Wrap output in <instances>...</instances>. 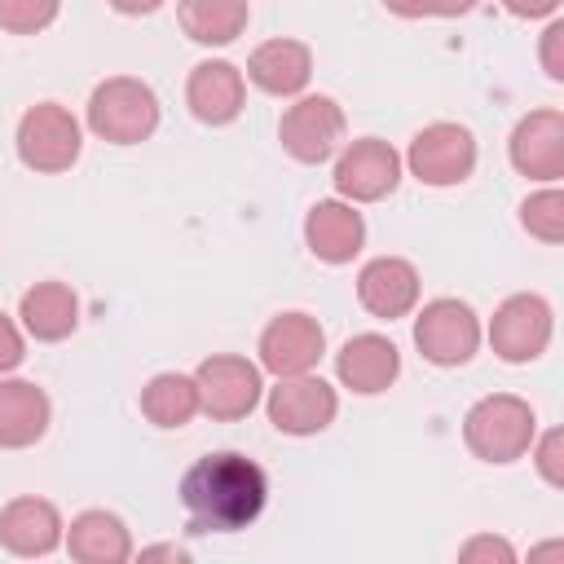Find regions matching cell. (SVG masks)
<instances>
[{
	"mask_svg": "<svg viewBox=\"0 0 564 564\" xmlns=\"http://www.w3.org/2000/svg\"><path fill=\"white\" fill-rule=\"evenodd\" d=\"M181 502L194 533H238L260 520L269 502V476L256 458L238 449L203 454L181 476Z\"/></svg>",
	"mask_w": 564,
	"mask_h": 564,
	"instance_id": "6da1fadb",
	"label": "cell"
},
{
	"mask_svg": "<svg viewBox=\"0 0 564 564\" xmlns=\"http://www.w3.org/2000/svg\"><path fill=\"white\" fill-rule=\"evenodd\" d=\"M538 436V414L516 392H489L463 414V441L480 463H516Z\"/></svg>",
	"mask_w": 564,
	"mask_h": 564,
	"instance_id": "7a4b0ae2",
	"label": "cell"
},
{
	"mask_svg": "<svg viewBox=\"0 0 564 564\" xmlns=\"http://www.w3.org/2000/svg\"><path fill=\"white\" fill-rule=\"evenodd\" d=\"M84 119H88V132L110 145H141L159 128V97L137 75H110L93 88Z\"/></svg>",
	"mask_w": 564,
	"mask_h": 564,
	"instance_id": "3957f363",
	"label": "cell"
},
{
	"mask_svg": "<svg viewBox=\"0 0 564 564\" xmlns=\"http://www.w3.org/2000/svg\"><path fill=\"white\" fill-rule=\"evenodd\" d=\"M13 145H18V159L22 167L40 172V176H57V172H70L79 150H84V128L79 119L57 106V101H35L22 119H18V132H13Z\"/></svg>",
	"mask_w": 564,
	"mask_h": 564,
	"instance_id": "277c9868",
	"label": "cell"
},
{
	"mask_svg": "<svg viewBox=\"0 0 564 564\" xmlns=\"http://www.w3.org/2000/svg\"><path fill=\"white\" fill-rule=\"evenodd\" d=\"M480 339H485V330L467 300L441 295V300H427L414 317V348L423 352V361H432L441 370L467 366L476 357Z\"/></svg>",
	"mask_w": 564,
	"mask_h": 564,
	"instance_id": "5b68a950",
	"label": "cell"
},
{
	"mask_svg": "<svg viewBox=\"0 0 564 564\" xmlns=\"http://www.w3.org/2000/svg\"><path fill=\"white\" fill-rule=\"evenodd\" d=\"M485 335H489V348H494L507 366L538 361V357L551 348L555 308H551V300H542L538 291H516V295H507V300L494 308Z\"/></svg>",
	"mask_w": 564,
	"mask_h": 564,
	"instance_id": "8992f818",
	"label": "cell"
},
{
	"mask_svg": "<svg viewBox=\"0 0 564 564\" xmlns=\"http://www.w3.org/2000/svg\"><path fill=\"white\" fill-rule=\"evenodd\" d=\"M414 181L432 185V189H449V185H463L471 172H476V137L463 128V123H449V119H436L427 128L414 132L405 159Z\"/></svg>",
	"mask_w": 564,
	"mask_h": 564,
	"instance_id": "52a82bcc",
	"label": "cell"
},
{
	"mask_svg": "<svg viewBox=\"0 0 564 564\" xmlns=\"http://www.w3.org/2000/svg\"><path fill=\"white\" fill-rule=\"evenodd\" d=\"M194 383H198V410L220 419V423H234V419H247L260 397H264V379H260V366L238 357V352H212L198 361L194 370Z\"/></svg>",
	"mask_w": 564,
	"mask_h": 564,
	"instance_id": "ba28073f",
	"label": "cell"
},
{
	"mask_svg": "<svg viewBox=\"0 0 564 564\" xmlns=\"http://www.w3.org/2000/svg\"><path fill=\"white\" fill-rule=\"evenodd\" d=\"M344 110L326 93L295 97L278 119V141L295 163H326L344 145Z\"/></svg>",
	"mask_w": 564,
	"mask_h": 564,
	"instance_id": "9c48e42d",
	"label": "cell"
},
{
	"mask_svg": "<svg viewBox=\"0 0 564 564\" xmlns=\"http://www.w3.org/2000/svg\"><path fill=\"white\" fill-rule=\"evenodd\" d=\"M264 410H269V423H273L278 432H286V436H317V432H326V427L335 423V414H339V392H335L322 375H313V370H304V375H282V379L269 388Z\"/></svg>",
	"mask_w": 564,
	"mask_h": 564,
	"instance_id": "30bf717a",
	"label": "cell"
},
{
	"mask_svg": "<svg viewBox=\"0 0 564 564\" xmlns=\"http://www.w3.org/2000/svg\"><path fill=\"white\" fill-rule=\"evenodd\" d=\"M401 167H405L401 154L383 137H357L339 150L330 181H335L339 198H348V203H379L397 189Z\"/></svg>",
	"mask_w": 564,
	"mask_h": 564,
	"instance_id": "8fae6325",
	"label": "cell"
},
{
	"mask_svg": "<svg viewBox=\"0 0 564 564\" xmlns=\"http://www.w3.org/2000/svg\"><path fill=\"white\" fill-rule=\"evenodd\" d=\"M507 159L520 176L542 181V185H560V176H564V115L555 106L529 110L511 128Z\"/></svg>",
	"mask_w": 564,
	"mask_h": 564,
	"instance_id": "7c38bea8",
	"label": "cell"
},
{
	"mask_svg": "<svg viewBox=\"0 0 564 564\" xmlns=\"http://www.w3.org/2000/svg\"><path fill=\"white\" fill-rule=\"evenodd\" d=\"M260 370L269 375H304L322 361L326 352V330L313 313H278L264 330H260Z\"/></svg>",
	"mask_w": 564,
	"mask_h": 564,
	"instance_id": "4fadbf2b",
	"label": "cell"
},
{
	"mask_svg": "<svg viewBox=\"0 0 564 564\" xmlns=\"http://www.w3.org/2000/svg\"><path fill=\"white\" fill-rule=\"evenodd\" d=\"M62 538H66V520L48 498L22 494L0 507V546L9 555L40 560V555H53L62 546Z\"/></svg>",
	"mask_w": 564,
	"mask_h": 564,
	"instance_id": "5bb4252c",
	"label": "cell"
},
{
	"mask_svg": "<svg viewBox=\"0 0 564 564\" xmlns=\"http://www.w3.org/2000/svg\"><path fill=\"white\" fill-rule=\"evenodd\" d=\"M242 101H247V75L225 62V57H207L189 70L185 79V106L198 123L207 128H225L242 115Z\"/></svg>",
	"mask_w": 564,
	"mask_h": 564,
	"instance_id": "9a60e30c",
	"label": "cell"
},
{
	"mask_svg": "<svg viewBox=\"0 0 564 564\" xmlns=\"http://www.w3.org/2000/svg\"><path fill=\"white\" fill-rule=\"evenodd\" d=\"M419 269L405 260V256H375L361 264L357 273V300L370 317H383V322H397L405 313H414L419 304Z\"/></svg>",
	"mask_w": 564,
	"mask_h": 564,
	"instance_id": "2e32d148",
	"label": "cell"
},
{
	"mask_svg": "<svg viewBox=\"0 0 564 564\" xmlns=\"http://www.w3.org/2000/svg\"><path fill=\"white\" fill-rule=\"evenodd\" d=\"M335 375L348 392L357 397H379L397 383L401 375V352L388 335H375V330H361L352 339H344V348L335 352Z\"/></svg>",
	"mask_w": 564,
	"mask_h": 564,
	"instance_id": "e0dca14e",
	"label": "cell"
},
{
	"mask_svg": "<svg viewBox=\"0 0 564 564\" xmlns=\"http://www.w3.org/2000/svg\"><path fill=\"white\" fill-rule=\"evenodd\" d=\"M304 247L322 264H348L366 247V220L348 198H322L304 216Z\"/></svg>",
	"mask_w": 564,
	"mask_h": 564,
	"instance_id": "ac0fdd59",
	"label": "cell"
},
{
	"mask_svg": "<svg viewBox=\"0 0 564 564\" xmlns=\"http://www.w3.org/2000/svg\"><path fill=\"white\" fill-rule=\"evenodd\" d=\"M247 79L269 97H300L313 79V48L291 35L264 40L247 57Z\"/></svg>",
	"mask_w": 564,
	"mask_h": 564,
	"instance_id": "d6986e66",
	"label": "cell"
},
{
	"mask_svg": "<svg viewBox=\"0 0 564 564\" xmlns=\"http://www.w3.org/2000/svg\"><path fill=\"white\" fill-rule=\"evenodd\" d=\"M48 419H53V401L40 383L0 375V445L4 449L35 445L48 432Z\"/></svg>",
	"mask_w": 564,
	"mask_h": 564,
	"instance_id": "ffe728a7",
	"label": "cell"
},
{
	"mask_svg": "<svg viewBox=\"0 0 564 564\" xmlns=\"http://www.w3.org/2000/svg\"><path fill=\"white\" fill-rule=\"evenodd\" d=\"M62 546L79 564H123V560H132V533H128V524L115 511H101V507L79 511L66 524Z\"/></svg>",
	"mask_w": 564,
	"mask_h": 564,
	"instance_id": "44dd1931",
	"label": "cell"
},
{
	"mask_svg": "<svg viewBox=\"0 0 564 564\" xmlns=\"http://www.w3.org/2000/svg\"><path fill=\"white\" fill-rule=\"evenodd\" d=\"M18 322L31 339L40 344H57L79 326V295L66 282H35L31 291H22L18 300Z\"/></svg>",
	"mask_w": 564,
	"mask_h": 564,
	"instance_id": "7402d4cb",
	"label": "cell"
},
{
	"mask_svg": "<svg viewBox=\"0 0 564 564\" xmlns=\"http://www.w3.org/2000/svg\"><path fill=\"white\" fill-rule=\"evenodd\" d=\"M176 22L194 44H234L251 22V0H176Z\"/></svg>",
	"mask_w": 564,
	"mask_h": 564,
	"instance_id": "603a6c76",
	"label": "cell"
},
{
	"mask_svg": "<svg viewBox=\"0 0 564 564\" xmlns=\"http://www.w3.org/2000/svg\"><path fill=\"white\" fill-rule=\"evenodd\" d=\"M141 414L154 427H167V432L172 427H185L198 414V383H194V375H181V370L154 375L141 388Z\"/></svg>",
	"mask_w": 564,
	"mask_h": 564,
	"instance_id": "cb8c5ba5",
	"label": "cell"
},
{
	"mask_svg": "<svg viewBox=\"0 0 564 564\" xmlns=\"http://www.w3.org/2000/svg\"><path fill=\"white\" fill-rule=\"evenodd\" d=\"M520 225L529 238L538 242H564V189L560 185H542L538 194H529L520 203Z\"/></svg>",
	"mask_w": 564,
	"mask_h": 564,
	"instance_id": "d4e9b609",
	"label": "cell"
},
{
	"mask_svg": "<svg viewBox=\"0 0 564 564\" xmlns=\"http://www.w3.org/2000/svg\"><path fill=\"white\" fill-rule=\"evenodd\" d=\"M62 0H0V31L9 35H40L57 22Z\"/></svg>",
	"mask_w": 564,
	"mask_h": 564,
	"instance_id": "484cf974",
	"label": "cell"
},
{
	"mask_svg": "<svg viewBox=\"0 0 564 564\" xmlns=\"http://www.w3.org/2000/svg\"><path fill=\"white\" fill-rule=\"evenodd\" d=\"M529 454H533L538 476H542L551 489H560V485H564V432H560V427H551V432L533 436Z\"/></svg>",
	"mask_w": 564,
	"mask_h": 564,
	"instance_id": "4316f807",
	"label": "cell"
},
{
	"mask_svg": "<svg viewBox=\"0 0 564 564\" xmlns=\"http://www.w3.org/2000/svg\"><path fill=\"white\" fill-rule=\"evenodd\" d=\"M458 560H467V564H480V560H498V564H511L516 560V546L507 542V538H494V533H476V538H467L463 546H458Z\"/></svg>",
	"mask_w": 564,
	"mask_h": 564,
	"instance_id": "83f0119b",
	"label": "cell"
},
{
	"mask_svg": "<svg viewBox=\"0 0 564 564\" xmlns=\"http://www.w3.org/2000/svg\"><path fill=\"white\" fill-rule=\"evenodd\" d=\"M538 57H542V70H546V79H564V22L560 18H551L546 22V31H542V44H538Z\"/></svg>",
	"mask_w": 564,
	"mask_h": 564,
	"instance_id": "f1b7e54d",
	"label": "cell"
},
{
	"mask_svg": "<svg viewBox=\"0 0 564 564\" xmlns=\"http://www.w3.org/2000/svg\"><path fill=\"white\" fill-rule=\"evenodd\" d=\"M26 357V339H22V322H13L0 308V375H13Z\"/></svg>",
	"mask_w": 564,
	"mask_h": 564,
	"instance_id": "f546056e",
	"label": "cell"
},
{
	"mask_svg": "<svg viewBox=\"0 0 564 564\" xmlns=\"http://www.w3.org/2000/svg\"><path fill=\"white\" fill-rule=\"evenodd\" d=\"M502 9L516 18H555L560 0H502Z\"/></svg>",
	"mask_w": 564,
	"mask_h": 564,
	"instance_id": "4dcf8cb0",
	"label": "cell"
},
{
	"mask_svg": "<svg viewBox=\"0 0 564 564\" xmlns=\"http://www.w3.org/2000/svg\"><path fill=\"white\" fill-rule=\"evenodd\" d=\"M397 18H432V0H383Z\"/></svg>",
	"mask_w": 564,
	"mask_h": 564,
	"instance_id": "1f68e13d",
	"label": "cell"
},
{
	"mask_svg": "<svg viewBox=\"0 0 564 564\" xmlns=\"http://www.w3.org/2000/svg\"><path fill=\"white\" fill-rule=\"evenodd\" d=\"M115 13H123V18H145V13H154L163 0H106Z\"/></svg>",
	"mask_w": 564,
	"mask_h": 564,
	"instance_id": "d6a6232c",
	"label": "cell"
},
{
	"mask_svg": "<svg viewBox=\"0 0 564 564\" xmlns=\"http://www.w3.org/2000/svg\"><path fill=\"white\" fill-rule=\"evenodd\" d=\"M141 560H189V551L176 542H159V546H141Z\"/></svg>",
	"mask_w": 564,
	"mask_h": 564,
	"instance_id": "836d02e7",
	"label": "cell"
},
{
	"mask_svg": "<svg viewBox=\"0 0 564 564\" xmlns=\"http://www.w3.org/2000/svg\"><path fill=\"white\" fill-rule=\"evenodd\" d=\"M480 0H432V18H458V13H471Z\"/></svg>",
	"mask_w": 564,
	"mask_h": 564,
	"instance_id": "e575fe53",
	"label": "cell"
}]
</instances>
